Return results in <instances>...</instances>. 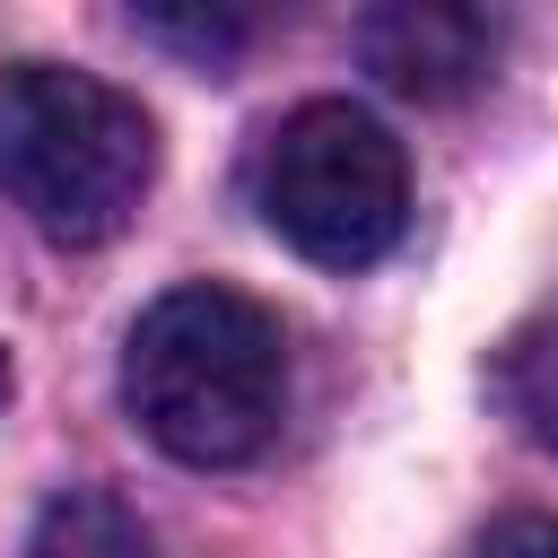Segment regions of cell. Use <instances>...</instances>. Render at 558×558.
I'll list each match as a JSON object with an SVG mask.
<instances>
[{
    "label": "cell",
    "instance_id": "cell-1",
    "mask_svg": "<svg viewBox=\"0 0 558 558\" xmlns=\"http://www.w3.org/2000/svg\"><path fill=\"white\" fill-rule=\"evenodd\" d=\"M122 401H131V418L157 453H174L192 471H235L279 436L288 340L253 296H235L218 279L166 288L131 323Z\"/></svg>",
    "mask_w": 558,
    "mask_h": 558
},
{
    "label": "cell",
    "instance_id": "cell-2",
    "mask_svg": "<svg viewBox=\"0 0 558 558\" xmlns=\"http://www.w3.org/2000/svg\"><path fill=\"white\" fill-rule=\"evenodd\" d=\"M157 174L148 113L96 70L9 61L0 70V201H17L52 244H105L140 218Z\"/></svg>",
    "mask_w": 558,
    "mask_h": 558
},
{
    "label": "cell",
    "instance_id": "cell-3",
    "mask_svg": "<svg viewBox=\"0 0 558 558\" xmlns=\"http://www.w3.org/2000/svg\"><path fill=\"white\" fill-rule=\"evenodd\" d=\"M262 218L279 244H296L323 270L384 262L401 244V218H410L401 140L340 96L296 105L262 148Z\"/></svg>",
    "mask_w": 558,
    "mask_h": 558
},
{
    "label": "cell",
    "instance_id": "cell-4",
    "mask_svg": "<svg viewBox=\"0 0 558 558\" xmlns=\"http://www.w3.org/2000/svg\"><path fill=\"white\" fill-rule=\"evenodd\" d=\"M357 52L392 96L453 105L497 70V17L462 0H384L357 17Z\"/></svg>",
    "mask_w": 558,
    "mask_h": 558
},
{
    "label": "cell",
    "instance_id": "cell-5",
    "mask_svg": "<svg viewBox=\"0 0 558 558\" xmlns=\"http://www.w3.org/2000/svg\"><path fill=\"white\" fill-rule=\"evenodd\" d=\"M26 558H148V541L113 488H61V497H44Z\"/></svg>",
    "mask_w": 558,
    "mask_h": 558
},
{
    "label": "cell",
    "instance_id": "cell-6",
    "mask_svg": "<svg viewBox=\"0 0 558 558\" xmlns=\"http://www.w3.org/2000/svg\"><path fill=\"white\" fill-rule=\"evenodd\" d=\"M497 392H506V410L523 418V436H532L541 453H558V314H549V323H532V331L506 349Z\"/></svg>",
    "mask_w": 558,
    "mask_h": 558
},
{
    "label": "cell",
    "instance_id": "cell-7",
    "mask_svg": "<svg viewBox=\"0 0 558 558\" xmlns=\"http://www.w3.org/2000/svg\"><path fill=\"white\" fill-rule=\"evenodd\" d=\"M131 26L157 35V44H183L192 61H227L244 44V17L235 9H131Z\"/></svg>",
    "mask_w": 558,
    "mask_h": 558
},
{
    "label": "cell",
    "instance_id": "cell-8",
    "mask_svg": "<svg viewBox=\"0 0 558 558\" xmlns=\"http://www.w3.org/2000/svg\"><path fill=\"white\" fill-rule=\"evenodd\" d=\"M471 558H558V523L549 514H506V523H488V541Z\"/></svg>",
    "mask_w": 558,
    "mask_h": 558
},
{
    "label": "cell",
    "instance_id": "cell-9",
    "mask_svg": "<svg viewBox=\"0 0 558 558\" xmlns=\"http://www.w3.org/2000/svg\"><path fill=\"white\" fill-rule=\"evenodd\" d=\"M0 401H9V357H0Z\"/></svg>",
    "mask_w": 558,
    "mask_h": 558
}]
</instances>
